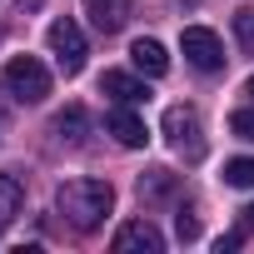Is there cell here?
I'll list each match as a JSON object with an SVG mask.
<instances>
[{"mask_svg":"<svg viewBox=\"0 0 254 254\" xmlns=\"http://www.w3.org/2000/svg\"><path fill=\"white\" fill-rule=\"evenodd\" d=\"M55 209H60V219H65L70 229L90 234V229H95V224L115 209V190H110L105 180L80 175V180H65V185L55 190Z\"/></svg>","mask_w":254,"mask_h":254,"instance_id":"6da1fadb","label":"cell"},{"mask_svg":"<svg viewBox=\"0 0 254 254\" xmlns=\"http://www.w3.org/2000/svg\"><path fill=\"white\" fill-rule=\"evenodd\" d=\"M165 140L175 155L185 160H204V125H199V110L190 105H170L165 110Z\"/></svg>","mask_w":254,"mask_h":254,"instance_id":"7a4b0ae2","label":"cell"},{"mask_svg":"<svg viewBox=\"0 0 254 254\" xmlns=\"http://www.w3.org/2000/svg\"><path fill=\"white\" fill-rule=\"evenodd\" d=\"M45 45H50V55H55V65H60V75H80L85 70V55H90V45H85V30L65 15V20H50V30H45Z\"/></svg>","mask_w":254,"mask_h":254,"instance_id":"3957f363","label":"cell"},{"mask_svg":"<svg viewBox=\"0 0 254 254\" xmlns=\"http://www.w3.org/2000/svg\"><path fill=\"white\" fill-rule=\"evenodd\" d=\"M5 90L20 100V105H40L50 95V70L35 60V55H15L5 60Z\"/></svg>","mask_w":254,"mask_h":254,"instance_id":"277c9868","label":"cell"},{"mask_svg":"<svg viewBox=\"0 0 254 254\" xmlns=\"http://www.w3.org/2000/svg\"><path fill=\"white\" fill-rule=\"evenodd\" d=\"M180 50H185V60H190L199 75L224 70V45H219V35L204 30V25H185V30H180Z\"/></svg>","mask_w":254,"mask_h":254,"instance_id":"5b68a950","label":"cell"},{"mask_svg":"<svg viewBox=\"0 0 254 254\" xmlns=\"http://www.w3.org/2000/svg\"><path fill=\"white\" fill-rule=\"evenodd\" d=\"M115 249L120 254H160L165 249V234L150 224V219H130L115 229Z\"/></svg>","mask_w":254,"mask_h":254,"instance_id":"8992f818","label":"cell"},{"mask_svg":"<svg viewBox=\"0 0 254 254\" xmlns=\"http://www.w3.org/2000/svg\"><path fill=\"white\" fill-rule=\"evenodd\" d=\"M105 130L115 135V145H125V150H140L145 140H150V130H145V120L130 110V105H120V110H110L105 115Z\"/></svg>","mask_w":254,"mask_h":254,"instance_id":"52a82bcc","label":"cell"},{"mask_svg":"<svg viewBox=\"0 0 254 254\" xmlns=\"http://www.w3.org/2000/svg\"><path fill=\"white\" fill-rule=\"evenodd\" d=\"M85 15L95 20L100 35H115V30H125V20L135 15V0H85Z\"/></svg>","mask_w":254,"mask_h":254,"instance_id":"ba28073f","label":"cell"},{"mask_svg":"<svg viewBox=\"0 0 254 254\" xmlns=\"http://www.w3.org/2000/svg\"><path fill=\"white\" fill-rule=\"evenodd\" d=\"M100 95H110L115 105H140V100H150L145 80L125 75V70H105V75H100Z\"/></svg>","mask_w":254,"mask_h":254,"instance_id":"9c48e42d","label":"cell"},{"mask_svg":"<svg viewBox=\"0 0 254 254\" xmlns=\"http://www.w3.org/2000/svg\"><path fill=\"white\" fill-rule=\"evenodd\" d=\"M130 65H135L140 75H150V80H160V75L170 70V55H165V45H160V40H150V35H140V40L130 45Z\"/></svg>","mask_w":254,"mask_h":254,"instance_id":"30bf717a","label":"cell"},{"mask_svg":"<svg viewBox=\"0 0 254 254\" xmlns=\"http://www.w3.org/2000/svg\"><path fill=\"white\" fill-rule=\"evenodd\" d=\"M20 204H25L20 180H15V175H0V234H5V224L20 214Z\"/></svg>","mask_w":254,"mask_h":254,"instance_id":"8fae6325","label":"cell"},{"mask_svg":"<svg viewBox=\"0 0 254 254\" xmlns=\"http://www.w3.org/2000/svg\"><path fill=\"white\" fill-rule=\"evenodd\" d=\"M85 125H90V115H85L80 105H65V110L55 115V135H60V140H85Z\"/></svg>","mask_w":254,"mask_h":254,"instance_id":"7c38bea8","label":"cell"},{"mask_svg":"<svg viewBox=\"0 0 254 254\" xmlns=\"http://www.w3.org/2000/svg\"><path fill=\"white\" fill-rule=\"evenodd\" d=\"M170 194H175V175H170V170L140 175V199H170Z\"/></svg>","mask_w":254,"mask_h":254,"instance_id":"4fadbf2b","label":"cell"},{"mask_svg":"<svg viewBox=\"0 0 254 254\" xmlns=\"http://www.w3.org/2000/svg\"><path fill=\"white\" fill-rule=\"evenodd\" d=\"M219 175H224V185H229V190H254V160H249V155L224 160V170H219Z\"/></svg>","mask_w":254,"mask_h":254,"instance_id":"5bb4252c","label":"cell"},{"mask_svg":"<svg viewBox=\"0 0 254 254\" xmlns=\"http://www.w3.org/2000/svg\"><path fill=\"white\" fill-rule=\"evenodd\" d=\"M234 40H239L244 50H254V5L234 10Z\"/></svg>","mask_w":254,"mask_h":254,"instance_id":"9a60e30c","label":"cell"},{"mask_svg":"<svg viewBox=\"0 0 254 254\" xmlns=\"http://www.w3.org/2000/svg\"><path fill=\"white\" fill-rule=\"evenodd\" d=\"M229 130H234L244 145H254V110H234V115H229Z\"/></svg>","mask_w":254,"mask_h":254,"instance_id":"2e32d148","label":"cell"},{"mask_svg":"<svg viewBox=\"0 0 254 254\" xmlns=\"http://www.w3.org/2000/svg\"><path fill=\"white\" fill-rule=\"evenodd\" d=\"M175 234H180V239H194V234H199V219H194L190 204H180V214H175Z\"/></svg>","mask_w":254,"mask_h":254,"instance_id":"e0dca14e","label":"cell"},{"mask_svg":"<svg viewBox=\"0 0 254 254\" xmlns=\"http://www.w3.org/2000/svg\"><path fill=\"white\" fill-rule=\"evenodd\" d=\"M239 234H244V239L254 234V204H244V209H239Z\"/></svg>","mask_w":254,"mask_h":254,"instance_id":"ac0fdd59","label":"cell"},{"mask_svg":"<svg viewBox=\"0 0 254 254\" xmlns=\"http://www.w3.org/2000/svg\"><path fill=\"white\" fill-rule=\"evenodd\" d=\"M20 10H40V0H20Z\"/></svg>","mask_w":254,"mask_h":254,"instance_id":"d6986e66","label":"cell"},{"mask_svg":"<svg viewBox=\"0 0 254 254\" xmlns=\"http://www.w3.org/2000/svg\"><path fill=\"white\" fill-rule=\"evenodd\" d=\"M244 95H254V75H249V85H244Z\"/></svg>","mask_w":254,"mask_h":254,"instance_id":"ffe728a7","label":"cell"},{"mask_svg":"<svg viewBox=\"0 0 254 254\" xmlns=\"http://www.w3.org/2000/svg\"><path fill=\"white\" fill-rule=\"evenodd\" d=\"M190 5H199V0H190Z\"/></svg>","mask_w":254,"mask_h":254,"instance_id":"44dd1931","label":"cell"}]
</instances>
